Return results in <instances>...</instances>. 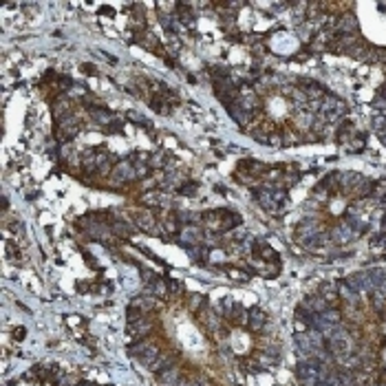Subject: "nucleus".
Segmentation results:
<instances>
[{
	"label": "nucleus",
	"mask_w": 386,
	"mask_h": 386,
	"mask_svg": "<svg viewBox=\"0 0 386 386\" xmlns=\"http://www.w3.org/2000/svg\"><path fill=\"white\" fill-rule=\"evenodd\" d=\"M157 378H159V382H162L164 386H176V384H179V380H181V373H179V368L170 366V368H166V371L157 373Z\"/></svg>",
	"instance_id": "5"
},
{
	"label": "nucleus",
	"mask_w": 386,
	"mask_h": 386,
	"mask_svg": "<svg viewBox=\"0 0 386 386\" xmlns=\"http://www.w3.org/2000/svg\"><path fill=\"white\" fill-rule=\"evenodd\" d=\"M203 304H206V296H201V294H192V296L188 298V307H190L192 312H199Z\"/></svg>",
	"instance_id": "9"
},
{
	"label": "nucleus",
	"mask_w": 386,
	"mask_h": 386,
	"mask_svg": "<svg viewBox=\"0 0 386 386\" xmlns=\"http://www.w3.org/2000/svg\"><path fill=\"white\" fill-rule=\"evenodd\" d=\"M128 331H130L132 336H146V334L152 331V322H150L146 316H144V318L135 320V322H128Z\"/></svg>",
	"instance_id": "3"
},
{
	"label": "nucleus",
	"mask_w": 386,
	"mask_h": 386,
	"mask_svg": "<svg viewBox=\"0 0 386 386\" xmlns=\"http://www.w3.org/2000/svg\"><path fill=\"white\" fill-rule=\"evenodd\" d=\"M170 366H172V356H168V353H159V356L148 364V368L150 371H154V373H162Z\"/></svg>",
	"instance_id": "4"
},
{
	"label": "nucleus",
	"mask_w": 386,
	"mask_h": 386,
	"mask_svg": "<svg viewBox=\"0 0 386 386\" xmlns=\"http://www.w3.org/2000/svg\"><path fill=\"white\" fill-rule=\"evenodd\" d=\"M110 176H112V184H115V186H122V184H128V181L137 179L139 172H137V168H132V162H130V159H124V162L115 164V168H112Z\"/></svg>",
	"instance_id": "1"
},
{
	"label": "nucleus",
	"mask_w": 386,
	"mask_h": 386,
	"mask_svg": "<svg viewBox=\"0 0 386 386\" xmlns=\"http://www.w3.org/2000/svg\"><path fill=\"white\" fill-rule=\"evenodd\" d=\"M66 110H71V102L60 100V102H56V106H53V115H56L58 120H60V117H62Z\"/></svg>",
	"instance_id": "10"
},
{
	"label": "nucleus",
	"mask_w": 386,
	"mask_h": 386,
	"mask_svg": "<svg viewBox=\"0 0 386 386\" xmlns=\"http://www.w3.org/2000/svg\"><path fill=\"white\" fill-rule=\"evenodd\" d=\"M80 128H82V124H80L78 120H62L60 122V128H58V135H60V139H71V137H75L80 132Z\"/></svg>",
	"instance_id": "2"
},
{
	"label": "nucleus",
	"mask_w": 386,
	"mask_h": 386,
	"mask_svg": "<svg viewBox=\"0 0 386 386\" xmlns=\"http://www.w3.org/2000/svg\"><path fill=\"white\" fill-rule=\"evenodd\" d=\"M190 386H208L206 382H190Z\"/></svg>",
	"instance_id": "12"
},
{
	"label": "nucleus",
	"mask_w": 386,
	"mask_h": 386,
	"mask_svg": "<svg viewBox=\"0 0 386 386\" xmlns=\"http://www.w3.org/2000/svg\"><path fill=\"white\" fill-rule=\"evenodd\" d=\"M181 243H186V245H199V240H201V230L199 228H192V225H188V228H184V232H181Z\"/></svg>",
	"instance_id": "7"
},
{
	"label": "nucleus",
	"mask_w": 386,
	"mask_h": 386,
	"mask_svg": "<svg viewBox=\"0 0 386 386\" xmlns=\"http://www.w3.org/2000/svg\"><path fill=\"white\" fill-rule=\"evenodd\" d=\"M248 320H250V326H252V329H260V326L265 324V314L258 312V309H254Z\"/></svg>",
	"instance_id": "8"
},
{
	"label": "nucleus",
	"mask_w": 386,
	"mask_h": 386,
	"mask_svg": "<svg viewBox=\"0 0 386 386\" xmlns=\"http://www.w3.org/2000/svg\"><path fill=\"white\" fill-rule=\"evenodd\" d=\"M135 223H137L142 230H146V232H154L152 228L157 225V223H154V216H152V214H150L148 210H139V212H135Z\"/></svg>",
	"instance_id": "6"
},
{
	"label": "nucleus",
	"mask_w": 386,
	"mask_h": 386,
	"mask_svg": "<svg viewBox=\"0 0 386 386\" xmlns=\"http://www.w3.org/2000/svg\"><path fill=\"white\" fill-rule=\"evenodd\" d=\"M168 289H170L172 294H181V292H184L181 282H176V280H168Z\"/></svg>",
	"instance_id": "11"
}]
</instances>
